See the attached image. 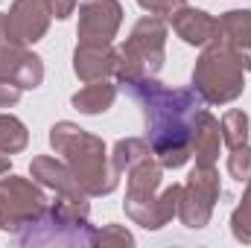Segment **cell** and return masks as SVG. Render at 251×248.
I'll use <instances>...</instances> for the list:
<instances>
[{
    "label": "cell",
    "mask_w": 251,
    "mask_h": 248,
    "mask_svg": "<svg viewBox=\"0 0 251 248\" xmlns=\"http://www.w3.org/2000/svg\"><path fill=\"white\" fill-rule=\"evenodd\" d=\"M126 94L140 102L146 140L164 170H178L193 158V134L204 111V99L193 88H167L155 76L120 82Z\"/></svg>",
    "instance_id": "cell-1"
},
{
    "label": "cell",
    "mask_w": 251,
    "mask_h": 248,
    "mask_svg": "<svg viewBox=\"0 0 251 248\" xmlns=\"http://www.w3.org/2000/svg\"><path fill=\"white\" fill-rule=\"evenodd\" d=\"M50 146L62 155V161L70 167V173L76 175V181L88 198L108 196L117 190L120 173L114 170L111 155L97 134L79 128L76 123L62 120L50 128Z\"/></svg>",
    "instance_id": "cell-2"
},
{
    "label": "cell",
    "mask_w": 251,
    "mask_h": 248,
    "mask_svg": "<svg viewBox=\"0 0 251 248\" xmlns=\"http://www.w3.org/2000/svg\"><path fill=\"white\" fill-rule=\"evenodd\" d=\"M126 216L146 228L158 231L164 228L173 216H178V198H181V184H164V167L158 158H146L137 167L126 173Z\"/></svg>",
    "instance_id": "cell-3"
},
{
    "label": "cell",
    "mask_w": 251,
    "mask_h": 248,
    "mask_svg": "<svg viewBox=\"0 0 251 248\" xmlns=\"http://www.w3.org/2000/svg\"><path fill=\"white\" fill-rule=\"evenodd\" d=\"M88 201H70L59 196L47 201V207L26 222L15 240L21 246H94L97 228L88 222Z\"/></svg>",
    "instance_id": "cell-4"
},
{
    "label": "cell",
    "mask_w": 251,
    "mask_h": 248,
    "mask_svg": "<svg viewBox=\"0 0 251 248\" xmlns=\"http://www.w3.org/2000/svg\"><path fill=\"white\" fill-rule=\"evenodd\" d=\"M193 91L204 105H228L246 91V67L228 50L225 41H210L193 67Z\"/></svg>",
    "instance_id": "cell-5"
},
{
    "label": "cell",
    "mask_w": 251,
    "mask_h": 248,
    "mask_svg": "<svg viewBox=\"0 0 251 248\" xmlns=\"http://www.w3.org/2000/svg\"><path fill=\"white\" fill-rule=\"evenodd\" d=\"M167 59V18L158 15H146L140 18L126 44L117 50V85L128 79H146V76H158Z\"/></svg>",
    "instance_id": "cell-6"
},
{
    "label": "cell",
    "mask_w": 251,
    "mask_h": 248,
    "mask_svg": "<svg viewBox=\"0 0 251 248\" xmlns=\"http://www.w3.org/2000/svg\"><path fill=\"white\" fill-rule=\"evenodd\" d=\"M222 187H219V173L216 167H201L196 164V170L190 173L187 184L181 187V198H178V219L190 231H199L210 222L216 198H219Z\"/></svg>",
    "instance_id": "cell-7"
},
{
    "label": "cell",
    "mask_w": 251,
    "mask_h": 248,
    "mask_svg": "<svg viewBox=\"0 0 251 248\" xmlns=\"http://www.w3.org/2000/svg\"><path fill=\"white\" fill-rule=\"evenodd\" d=\"M44 207H47V196L35 181L21 178V175L0 178V231L18 234Z\"/></svg>",
    "instance_id": "cell-8"
},
{
    "label": "cell",
    "mask_w": 251,
    "mask_h": 248,
    "mask_svg": "<svg viewBox=\"0 0 251 248\" xmlns=\"http://www.w3.org/2000/svg\"><path fill=\"white\" fill-rule=\"evenodd\" d=\"M123 24L120 0H82L79 3V44H111Z\"/></svg>",
    "instance_id": "cell-9"
},
{
    "label": "cell",
    "mask_w": 251,
    "mask_h": 248,
    "mask_svg": "<svg viewBox=\"0 0 251 248\" xmlns=\"http://www.w3.org/2000/svg\"><path fill=\"white\" fill-rule=\"evenodd\" d=\"M50 9L47 0H15L6 12V41L18 47H29L41 41L50 29Z\"/></svg>",
    "instance_id": "cell-10"
},
{
    "label": "cell",
    "mask_w": 251,
    "mask_h": 248,
    "mask_svg": "<svg viewBox=\"0 0 251 248\" xmlns=\"http://www.w3.org/2000/svg\"><path fill=\"white\" fill-rule=\"evenodd\" d=\"M0 79H9L21 91H32L44 82V64L26 47L3 41L0 44Z\"/></svg>",
    "instance_id": "cell-11"
},
{
    "label": "cell",
    "mask_w": 251,
    "mask_h": 248,
    "mask_svg": "<svg viewBox=\"0 0 251 248\" xmlns=\"http://www.w3.org/2000/svg\"><path fill=\"white\" fill-rule=\"evenodd\" d=\"M167 21H170L173 32L190 47H207L210 41L219 38V21L213 15H207L204 9H193L187 3L181 9H176Z\"/></svg>",
    "instance_id": "cell-12"
},
{
    "label": "cell",
    "mask_w": 251,
    "mask_h": 248,
    "mask_svg": "<svg viewBox=\"0 0 251 248\" xmlns=\"http://www.w3.org/2000/svg\"><path fill=\"white\" fill-rule=\"evenodd\" d=\"M29 173H32V181H38L41 187L53 190L56 196H64V198H70V201H88L85 190L76 181V175L70 173V167H67L64 161H59V158H50V155L32 158Z\"/></svg>",
    "instance_id": "cell-13"
},
{
    "label": "cell",
    "mask_w": 251,
    "mask_h": 248,
    "mask_svg": "<svg viewBox=\"0 0 251 248\" xmlns=\"http://www.w3.org/2000/svg\"><path fill=\"white\" fill-rule=\"evenodd\" d=\"M117 70V50L111 44H76L73 53V73L82 82L108 79Z\"/></svg>",
    "instance_id": "cell-14"
},
{
    "label": "cell",
    "mask_w": 251,
    "mask_h": 248,
    "mask_svg": "<svg viewBox=\"0 0 251 248\" xmlns=\"http://www.w3.org/2000/svg\"><path fill=\"white\" fill-rule=\"evenodd\" d=\"M219 41H225L237 62L251 70V9H231L219 18Z\"/></svg>",
    "instance_id": "cell-15"
},
{
    "label": "cell",
    "mask_w": 251,
    "mask_h": 248,
    "mask_svg": "<svg viewBox=\"0 0 251 248\" xmlns=\"http://www.w3.org/2000/svg\"><path fill=\"white\" fill-rule=\"evenodd\" d=\"M219 143H222V128L219 120L204 108L199 123H196V134H193V158L201 167H213L219 158Z\"/></svg>",
    "instance_id": "cell-16"
},
{
    "label": "cell",
    "mask_w": 251,
    "mask_h": 248,
    "mask_svg": "<svg viewBox=\"0 0 251 248\" xmlns=\"http://www.w3.org/2000/svg\"><path fill=\"white\" fill-rule=\"evenodd\" d=\"M117 99V85H111L108 79H97V82H85V88H79L70 102L79 114H105Z\"/></svg>",
    "instance_id": "cell-17"
},
{
    "label": "cell",
    "mask_w": 251,
    "mask_h": 248,
    "mask_svg": "<svg viewBox=\"0 0 251 248\" xmlns=\"http://www.w3.org/2000/svg\"><path fill=\"white\" fill-rule=\"evenodd\" d=\"M152 155H155V152H152L149 140H140V137H123V140H117V143H114L111 164H114V170L123 175V173H128L131 167H137L140 161L152 158Z\"/></svg>",
    "instance_id": "cell-18"
},
{
    "label": "cell",
    "mask_w": 251,
    "mask_h": 248,
    "mask_svg": "<svg viewBox=\"0 0 251 248\" xmlns=\"http://www.w3.org/2000/svg\"><path fill=\"white\" fill-rule=\"evenodd\" d=\"M26 143H29L26 125L12 114H0V152L15 155V152H24Z\"/></svg>",
    "instance_id": "cell-19"
},
{
    "label": "cell",
    "mask_w": 251,
    "mask_h": 248,
    "mask_svg": "<svg viewBox=\"0 0 251 248\" xmlns=\"http://www.w3.org/2000/svg\"><path fill=\"white\" fill-rule=\"evenodd\" d=\"M219 128H222V143L228 149H237V146L249 143V114L243 108L225 111V117L219 120Z\"/></svg>",
    "instance_id": "cell-20"
},
{
    "label": "cell",
    "mask_w": 251,
    "mask_h": 248,
    "mask_svg": "<svg viewBox=\"0 0 251 248\" xmlns=\"http://www.w3.org/2000/svg\"><path fill=\"white\" fill-rule=\"evenodd\" d=\"M231 234H234L240 243H249L251 246V178L246 181V196H243V201H240L237 210L231 213Z\"/></svg>",
    "instance_id": "cell-21"
},
{
    "label": "cell",
    "mask_w": 251,
    "mask_h": 248,
    "mask_svg": "<svg viewBox=\"0 0 251 248\" xmlns=\"http://www.w3.org/2000/svg\"><path fill=\"white\" fill-rule=\"evenodd\" d=\"M228 173H231V178H237L240 184L251 178V146L249 143L231 149V155H228Z\"/></svg>",
    "instance_id": "cell-22"
},
{
    "label": "cell",
    "mask_w": 251,
    "mask_h": 248,
    "mask_svg": "<svg viewBox=\"0 0 251 248\" xmlns=\"http://www.w3.org/2000/svg\"><path fill=\"white\" fill-rule=\"evenodd\" d=\"M94 246H134V237L120 225H105L102 231H97Z\"/></svg>",
    "instance_id": "cell-23"
},
{
    "label": "cell",
    "mask_w": 251,
    "mask_h": 248,
    "mask_svg": "<svg viewBox=\"0 0 251 248\" xmlns=\"http://www.w3.org/2000/svg\"><path fill=\"white\" fill-rule=\"evenodd\" d=\"M140 9H146L149 15H158V18H170L176 9L184 6V0H137Z\"/></svg>",
    "instance_id": "cell-24"
},
{
    "label": "cell",
    "mask_w": 251,
    "mask_h": 248,
    "mask_svg": "<svg viewBox=\"0 0 251 248\" xmlns=\"http://www.w3.org/2000/svg\"><path fill=\"white\" fill-rule=\"evenodd\" d=\"M21 88L18 85H12L9 79H0V108H12V105H18L21 102Z\"/></svg>",
    "instance_id": "cell-25"
},
{
    "label": "cell",
    "mask_w": 251,
    "mask_h": 248,
    "mask_svg": "<svg viewBox=\"0 0 251 248\" xmlns=\"http://www.w3.org/2000/svg\"><path fill=\"white\" fill-rule=\"evenodd\" d=\"M47 9L56 21H67L76 12V0H47Z\"/></svg>",
    "instance_id": "cell-26"
},
{
    "label": "cell",
    "mask_w": 251,
    "mask_h": 248,
    "mask_svg": "<svg viewBox=\"0 0 251 248\" xmlns=\"http://www.w3.org/2000/svg\"><path fill=\"white\" fill-rule=\"evenodd\" d=\"M9 173V158H6V152H0V175H6Z\"/></svg>",
    "instance_id": "cell-27"
},
{
    "label": "cell",
    "mask_w": 251,
    "mask_h": 248,
    "mask_svg": "<svg viewBox=\"0 0 251 248\" xmlns=\"http://www.w3.org/2000/svg\"><path fill=\"white\" fill-rule=\"evenodd\" d=\"M6 41V15L0 12V44Z\"/></svg>",
    "instance_id": "cell-28"
}]
</instances>
